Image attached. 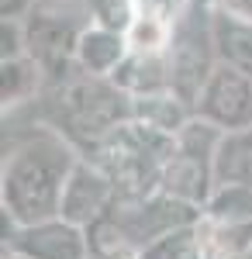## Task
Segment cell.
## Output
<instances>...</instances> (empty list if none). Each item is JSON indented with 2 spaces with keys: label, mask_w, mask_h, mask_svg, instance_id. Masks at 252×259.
<instances>
[{
  "label": "cell",
  "mask_w": 252,
  "mask_h": 259,
  "mask_svg": "<svg viewBox=\"0 0 252 259\" xmlns=\"http://www.w3.org/2000/svg\"><path fill=\"white\" fill-rule=\"evenodd\" d=\"M73 169H76V156L62 135L56 132L28 135L4 159V211L18 225L59 218Z\"/></svg>",
  "instance_id": "1"
},
{
  "label": "cell",
  "mask_w": 252,
  "mask_h": 259,
  "mask_svg": "<svg viewBox=\"0 0 252 259\" xmlns=\"http://www.w3.org/2000/svg\"><path fill=\"white\" fill-rule=\"evenodd\" d=\"M59 124L83 142L97 145L107 132H114L121 121L135 118V97L128 90H121L111 76H94L83 73L76 76H62L59 90L52 97Z\"/></svg>",
  "instance_id": "2"
},
{
  "label": "cell",
  "mask_w": 252,
  "mask_h": 259,
  "mask_svg": "<svg viewBox=\"0 0 252 259\" xmlns=\"http://www.w3.org/2000/svg\"><path fill=\"white\" fill-rule=\"evenodd\" d=\"M87 24H76L73 14L41 4L24 14V41L28 56L52 76H69L66 69L76 66V45Z\"/></svg>",
  "instance_id": "3"
},
{
  "label": "cell",
  "mask_w": 252,
  "mask_h": 259,
  "mask_svg": "<svg viewBox=\"0 0 252 259\" xmlns=\"http://www.w3.org/2000/svg\"><path fill=\"white\" fill-rule=\"evenodd\" d=\"M194 114L225 132L252 128V73H242L228 62H218L194 104Z\"/></svg>",
  "instance_id": "4"
},
{
  "label": "cell",
  "mask_w": 252,
  "mask_h": 259,
  "mask_svg": "<svg viewBox=\"0 0 252 259\" xmlns=\"http://www.w3.org/2000/svg\"><path fill=\"white\" fill-rule=\"evenodd\" d=\"M114 197H117V183L100 162H76V169L69 173V183H66V194H62L59 218L87 228L100 214L111 211Z\"/></svg>",
  "instance_id": "5"
},
{
  "label": "cell",
  "mask_w": 252,
  "mask_h": 259,
  "mask_svg": "<svg viewBox=\"0 0 252 259\" xmlns=\"http://www.w3.org/2000/svg\"><path fill=\"white\" fill-rule=\"evenodd\" d=\"M7 245H11V252L28 256V259H87L90 256L87 228H79V225H73L66 218L21 225Z\"/></svg>",
  "instance_id": "6"
},
{
  "label": "cell",
  "mask_w": 252,
  "mask_h": 259,
  "mask_svg": "<svg viewBox=\"0 0 252 259\" xmlns=\"http://www.w3.org/2000/svg\"><path fill=\"white\" fill-rule=\"evenodd\" d=\"M128 56V38L124 31L107 28V24H87L76 45V69L94 73V76H114V69L124 62Z\"/></svg>",
  "instance_id": "7"
},
{
  "label": "cell",
  "mask_w": 252,
  "mask_h": 259,
  "mask_svg": "<svg viewBox=\"0 0 252 259\" xmlns=\"http://www.w3.org/2000/svg\"><path fill=\"white\" fill-rule=\"evenodd\" d=\"M111 80L128 90L132 97H152V94H166L173 90V73H170V56L166 52H132L124 62L114 69Z\"/></svg>",
  "instance_id": "8"
},
{
  "label": "cell",
  "mask_w": 252,
  "mask_h": 259,
  "mask_svg": "<svg viewBox=\"0 0 252 259\" xmlns=\"http://www.w3.org/2000/svg\"><path fill=\"white\" fill-rule=\"evenodd\" d=\"M211 28H214L218 62H228V66L242 69V73H252V21L214 7Z\"/></svg>",
  "instance_id": "9"
},
{
  "label": "cell",
  "mask_w": 252,
  "mask_h": 259,
  "mask_svg": "<svg viewBox=\"0 0 252 259\" xmlns=\"http://www.w3.org/2000/svg\"><path fill=\"white\" fill-rule=\"evenodd\" d=\"M214 180L221 183H242L252 187V128L225 132L214 152Z\"/></svg>",
  "instance_id": "10"
},
{
  "label": "cell",
  "mask_w": 252,
  "mask_h": 259,
  "mask_svg": "<svg viewBox=\"0 0 252 259\" xmlns=\"http://www.w3.org/2000/svg\"><path fill=\"white\" fill-rule=\"evenodd\" d=\"M87 242H90V256L94 259H138L135 242L128 239V232L121 228V221L107 211L94 225H87Z\"/></svg>",
  "instance_id": "11"
},
{
  "label": "cell",
  "mask_w": 252,
  "mask_h": 259,
  "mask_svg": "<svg viewBox=\"0 0 252 259\" xmlns=\"http://www.w3.org/2000/svg\"><path fill=\"white\" fill-rule=\"evenodd\" d=\"M41 69L31 56H18V59H0V100L4 107H14L21 100H28L38 90Z\"/></svg>",
  "instance_id": "12"
},
{
  "label": "cell",
  "mask_w": 252,
  "mask_h": 259,
  "mask_svg": "<svg viewBox=\"0 0 252 259\" xmlns=\"http://www.w3.org/2000/svg\"><path fill=\"white\" fill-rule=\"evenodd\" d=\"M200 256H204V232L197 228V221L170 228L166 235H159L138 252V259H200Z\"/></svg>",
  "instance_id": "13"
},
{
  "label": "cell",
  "mask_w": 252,
  "mask_h": 259,
  "mask_svg": "<svg viewBox=\"0 0 252 259\" xmlns=\"http://www.w3.org/2000/svg\"><path fill=\"white\" fill-rule=\"evenodd\" d=\"M207 211H211V218L252 221V187H242V183L214 187V197L207 200Z\"/></svg>",
  "instance_id": "14"
},
{
  "label": "cell",
  "mask_w": 252,
  "mask_h": 259,
  "mask_svg": "<svg viewBox=\"0 0 252 259\" xmlns=\"http://www.w3.org/2000/svg\"><path fill=\"white\" fill-rule=\"evenodd\" d=\"M28 56L24 41V18H0V59Z\"/></svg>",
  "instance_id": "15"
},
{
  "label": "cell",
  "mask_w": 252,
  "mask_h": 259,
  "mask_svg": "<svg viewBox=\"0 0 252 259\" xmlns=\"http://www.w3.org/2000/svg\"><path fill=\"white\" fill-rule=\"evenodd\" d=\"M218 7L228 11V14H238V18L252 21V0H218Z\"/></svg>",
  "instance_id": "16"
},
{
  "label": "cell",
  "mask_w": 252,
  "mask_h": 259,
  "mask_svg": "<svg viewBox=\"0 0 252 259\" xmlns=\"http://www.w3.org/2000/svg\"><path fill=\"white\" fill-rule=\"evenodd\" d=\"M31 11V0H4L0 4V14L4 18H21V14H28Z\"/></svg>",
  "instance_id": "17"
},
{
  "label": "cell",
  "mask_w": 252,
  "mask_h": 259,
  "mask_svg": "<svg viewBox=\"0 0 252 259\" xmlns=\"http://www.w3.org/2000/svg\"><path fill=\"white\" fill-rule=\"evenodd\" d=\"M194 4H200V7H218V0H194Z\"/></svg>",
  "instance_id": "18"
},
{
  "label": "cell",
  "mask_w": 252,
  "mask_h": 259,
  "mask_svg": "<svg viewBox=\"0 0 252 259\" xmlns=\"http://www.w3.org/2000/svg\"><path fill=\"white\" fill-rule=\"evenodd\" d=\"M7 259H28V256H18V252H11V256H7Z\"/></svg>",
  "instance_id": "19"
}]
</instances>
